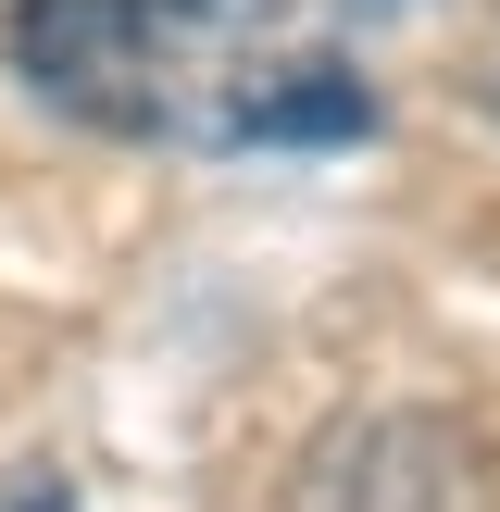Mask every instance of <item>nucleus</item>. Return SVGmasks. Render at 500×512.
Wrapping results in <instances>:
<instances>
[{"label":"nucleus","mask_w":500,"mask_h":512,"mask_svg":"<svg viewBox=\"0 0 500 512\" xmlns=\"http://www.w3.org/2000/svg\"><path fill=\"white\" fill-rule=\"evenodd\" d=\"M188 38H200V0H13V25H0L25 88L63 100L75 125H113V138L175 125Z\"/></svg>","instance_id":"f257e3e1"},{"label":"nucleus","mask_w":500,"mask_h":512,"mask_svg":"<svg viewBox=\"0 0 500 512\" xmlns=\"http://www.w3.org/2000/svg\"><path fill=\"white\" fill-rule=\"evenodd\" d=\"M288 512H488V438L463 413H350L300 450Z\"/></svg>","instance_id":"f03ea898"},{"label":"nucleus","mask_w":500,"mask_h":512,"mask_svg":"<svg viewBox=\"0 0 500 512\" xmlns=\"http://www.w3.org/2000/svg\"><path fill=\"white\" fill-rule=\"evenodd\" d=\"M225 125H238V138H363V125H375V88L338 75V63H288L275 88H250Z\"/></svg>","instance_id":"7ed1b4c3"},{"label":"nucleus","mask_w":500,"mask_h":512,"mask_svg":"<svg viewBox=\"0 0 500 512\" xmlns=\"http://www.w3.org/2000/svg\"><path fill=\"white\" fill-rule=\"evenodd\" d=\"M475 100H488V113H500V63H488V75H475Z\"/></svg>","instance_id":"20e7f679"}]
</instances>
